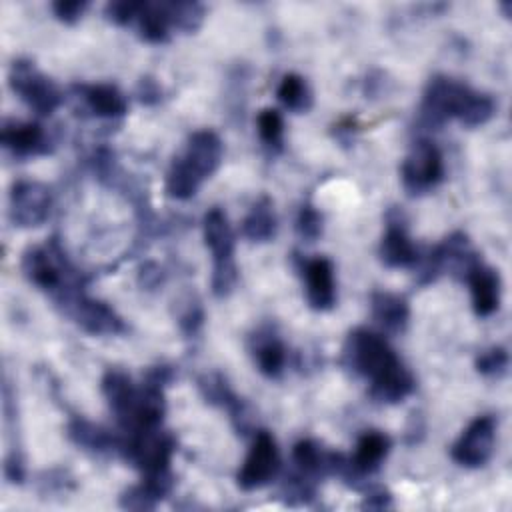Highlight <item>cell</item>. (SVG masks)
<instances>
[{"label":"cell","mask_w":512,"mask_h":512,"mask_svg":"<svg viewBox=\"0 0 512 512\" xmlns=\"http://www.w3.org/2000/svg\"><path fill=\"white\" fill-rule=\"evenodd\" d=\"M342 362L356 376L370 380V396L380 404H396L414 390V376L384 340L368 330H352L342 346Z\"/></svg>","instance_id":"6da1fadb"},{"label":"cell","mask_w":512,"mask_h":512,"mask_svg":"<svg viewBox=\"0 0 512 512\" xmlns=\"http://www.w3.org/2000/svg\"><path fill=\"white\" fill-rule=\"evenodd\" d=\"M494 108V100L488 94L438 74L432 76L424 88L418 118L426 128H440L452 118L468 128H476L494 116Z\"/></svg>","instance_id":"7a4b0ae2"},{"label":"cell","mask_w":512,"mask_h":512,"mask_svg":"<svg viewBox=\"0 0 512 512\" xmlns=\"http://www.w3.org/2000/svg\"><path fill=\"white\" fill-rule=\"evenodd\" d=\"M222 156L224 144L214 130L192 132L184 150L170 162L164 182L166 194L174 200L192 198L202 182L218 170Z\"/></svg>","instance_id":"3957f363"},{"label":"cell","mask_w":512,"mask_h":512,"mask_svg":"<svg viewBox=\"0 0 512 512\" xmlns=\"http://www.w3.org/2000/svg\"><path fill=\"white\" fill-rule=\"evenodd\" d=\"M204 244L212 254V294L226 298L238 282V266L234 260V230L222 208H210L202 222Z\"/></svg>","instance_id":"277c9868"},{"label":"cell","mask_w":512,"mask_h":512,"mask_svg":"<svg viewBox=\"0 0 512 512\" xmlns=\"http://www.w3.org/2000/svg\"><path fill=\"white\" fill-rule=\"evenodd\" d=\"M20 268L24 278L34 284L36 288L50 292L56 296L58 304L68 302L74 294L82 292L72 280L70 266L58 246L56 240H52L46 246H30L24 250Z\"/></svg>","instance_id":"5b68a950"},{"label":"cell","mask_w":512,"mask_h":512,"mask_svg":"<svg viewBox=\"0 0 512 512\" xmlns=\"http://www.w3.org/2000/svg\"><path fill=\"white\" fill-rule=\"evenodd\" d=\"M174 448L172 434L160 426L126 432V438L120 440L122 456L142 472V478L174 476L170 470Z\"/></svg>","instance_id":"8992f818"},{"label":"cell","mask_w":512,"mask_h":512,"mask_svg":"<svg viewBox=\"0 0 512 512\" xmlns=\"http://www.w3.org/2000/svg\"><path fill=\"white\" fill-rule=\"evenodd\" d=\"M8 84L14 94H18V98L40 116H50L62 104L60 88L30 60L20 58L12 62Z\"/></svg>","instance_id":"52a82bcc"},{"label":"cell","mask_w":512,"mask_h":512,"mask_svg":"<svg viewBox=\"0 0 512 512\" xmlns=\"http://www.w3.org/2000/svg\"><path fill=\"white\" fill-rule=\"evenodd\" d=\"M400 176L410 196H420L436 188L444 178V160L438 146L426 138L416 140L402 162Z\"/></svg>","instance_id":"ba28073f"},{"label":"cell","mask_w":512,"mask_h":512,"mask_svg":"<svg viewBox=\"0 0 512 512\" xmlns=\"http://www.w3.org/2000/svg\"><path fill=\"white\" fill-rule=\"evenodd\" d=\"M278 468H280V452L274 436L268 430H258L236 474V484L244 492L258 490L278 474Z\"/></svg>","instance_id":"9c48e42d"},{"label":"cell","mask_w":512,"mask_h":512,"mask_svg":"<svg viewBox=\"0 0 512 512\" xmlns=\"http://www.w3.org/2000/svg\"><path fill=\"white\" fill-rule=\"evenodd\" d=\"M52 194L46 184L36 180H20L12 184L8 196V216L18 228H36L50 216Z\"/></svg>","instance_id":"30bf717a"},{"label":"cell","mask_w":512,"mask_h":512,"mask_svg":"<svg viewBox=\"0 0 512 512\" xmlns=\"http://www.w3.org/2000/svg\"><path fill=\"white\" fill-rule=\"evenodd\" d=\"M496 442V420L490 414L474 418L460 438L452 444L450 456L456 464L464 468L484 466L494 452Z\"/></svg>","instance_id":"8fae6325"},{"label":"cell","mask_w":512,"mask_h":512,"mask_svg":"<svg viewBox=\"0 0 512 512\" xmlns=\"http://www.w3.org/2000/svg\"><path fill=\"white\" fill-rule=\"evenodd\" d=\"M64 306V312L92 336H114L126 330L122 318L106 302L78 292Z\"/></svg>","instance_id":"7c38bea8"},{"label":"cell","mask_w":512,"mask_h":512,"mask_svg":"<svg viewBox=\"0 0 512 512\" xmlns=\"http://www.w3.org/2000/svg\"><path fill=\"white\" fill-rule=\"evenodd\" d=\"M380 262L388 268H412L420 262V252L406 232V224L400 216H388L386 232L378 246Z\"/></svg>","instance_id":"4fadbf2b"},{"label":"cell","mask_w":512,"mask_h":512,"mask_svg":"<svg viewBox=\"0 0 512 512\" xmlns=\"http://www.w3.org/2000/svg\"><path fill=\"white\" fill-rule=\"evenodd\" d=\"M302 276L306 280V300L312 310L326 312L336 304V284L334 266L328 258H312L302 266Z\"/></svg>","instance_id":"5bb4252c"},{"label":"cell","mask_w":512,"mask_h":512,"mask_svg":"<svg viewBox=\"0 0 512 512\" xmlns=\"http://www.w3.org/2000/svg\"><path fill=\"white\" fill-rule=\"evenodd\" d=\"M0 142L6 150H10L18 158L42 156L50 152L48 136L38 122H20V120L4 122L0 132Z\"/></svg>","instance_id":"9a60e30c"},{"label":"cell","mask_w":512,"mask_h":512,"mask_svg":"<svg viewBox=\"0 0 512 512\" xmlns=\"http://www.w3.org/2000/svg\"><path fill=\"white\" fill-rule=\"evenodd\" d=\"M466 282L470 286L474 314L478 318L492 316L500 306V276H498V272L480 260L466 274Z\"/></svg>","instance_id":"2e32d148"},{"label":"cell","mask_w":512,"mask_h":512,"mask_svg":"<svg viewBox=\"0 0 512 512\" xmlns=\"http://www.w3.org/2000/svg\"><path fill=\"white\" fill-rule=\"evenodd\" d=\"M388 452H390V438L384 432H378V430L364 432L356 442V450L352 458H348V470L344 478L356 480L360 476L374 474L382 466Z\"/></svg>","instance_id":"e0dca14e"},{"label":"cell","mask_w":512,"mask_h":512,"mask_svg":"<svg viewBox=\"0 0 512 512\" xmlns=\"http://www.w3.org/2000/svg\"><path fill=\"white\" fill-rule=\"evenodd\" d=\"M102 394L110 410L114 412L120 428H126L138 400V386H134L132 378L126 372L110 368L102 376Z\"/></svg>","instance_id":"ac0fdd59"},{"label":"cell","mask_w":512,"mask_h":512,"mask_svg":"<svg viewBox=\"0 0 512 512\" xmlns=\"http://www.w3.org/2000/svg\"><path fill=\"white\" fill-rule=\"evenodd\" d=\"M370 312L374 322L388 334H400L410 320V306L404 296L376 290L370 296Z\"/></svg>","instance_id":"d6986e66"},{"label":"cell","mask_w":512,"mask_h":512,"mask_svg":"<svg viewBox=\"0 0 512 512\" xmlns=\"http://www.w3.org/2000/svg\"><path fill=\"white\" fill-rule=\"evenodd\" d=\"M76 90L88 110L98 118H120L128 110L126 96L114 84H82Z\"/></svg>","instance_id":"ffe728a7"},{"label":"cell","mask_w":512,"mask_h":512,"mask_svg":"<svg viewBox=\"0 0 512 512\" xmlns=\"http://www.w3.org/2000/svg\"><path fill=\"white\" fill-rule=\"evenodd\" d=\"M278 220L274 214L272 200L268 196H260L240 224V234L250 242H268L276 236Z\"/></svg>","instance_id":"44dd1931"},{"label":"cell","mask_w":512,"mask_h":512,"mask_svg":"<svg viewBox=\"0 0 512 512\" xmlns=\"http://www.w3.org/2000/svg\"><path fill=\"white\" fill-rule=\"evenodd\" d=\"M138 34L150 44H164L170 40L172 20L168 12V2H142L136 16Z\"/></svg>","instance_id":"7402d4cb"},{"label":"cell","mask_w":512,"mask_h":512,"mask_svg":"<svg viewBox=\"0 0 512 512\" xmlns=\"http://www.w3.org/2000/svg\"><path fill=\"white\" fill-rule=\"evenodd\" d=\"M68 438L90 452H110V450H120V438L110 434L106 428L86 420V418H72L68 424Z\"/></svg>","instance_id":"603a6c76"},{"label":"cell","mask_w":512,"mask_h":512,"mask_svg":"<svg viewBox=\"0 0 512 512\" xmlns=\"http://www.w3.org/2000/svg\"><path fill=\"white\" fill-rule=\"evenodd\" d=\"M252 354L258 370L266 378H278L286 366V348L272 332H258L252 338Z\"/></svg>","instance_id":"cb8c5ba5"},{"label":"cell","mask_w":512,"mask_h":512,"mask_svg":"<svg viewBox=\"0 0 512 512\" xmlns=\"http://www.w3.org/2000/svg\"><path fill=\"white\" fill-rule=\"evenodd\" d=\"M276 96L282 102V106L292 112H306L312 106V92L306 80L294 72L282 76Z\"/></svg>","instance_id":"d4e9b609"},{"label":"cell","mask_w":512,"mask_h":512,"mask_svg":"<svg viewBox=\"0 0 512 512\" xmlns=\"http://www.w3.org/2000/svg\"><path fill=\"white\" fill-rule=\"evenodd\" d=\"M256 126H258V136L266 148H270V150L282 148L284 120L276 108H264L256 118Z\"/></svg>","instance_id":"484cf974"},{"label":"cell","mask_w":512,"mask_h":512,"mask_svg":"<svg viewBox=\"0 0 512 512\" xmlns=\"http://www.w3.org/2000/svg\"><path fill=\"white\" fill-rule=\"evenodd\" d=\"M168 12L172 28L182 32L198 30L204 18V8L196 2H168Z\"/></svg>","instance_id":"4316f807"},{"label":"cell","mask_w":512,"mask_h":512,"mask_svg":"<svg viewBox=\"0 0 512 512\" xmlns=\"http://www.w3.org/2000/svg\"><path fill=\"white\" fill-rule=\"evenodd\" d=\"M476 370L482 374V376H488V378H498L506 372L508 368V352L506 348L502 346H492L484 352L478 354L476 362H474Z\"/></svg>","instance_id":"83f0119b"},{"label":"cell","mask_w":512,"mask_h":512,"mask_svg":"<svg viewBox=\"0 0 512 512\" xmlns=\"http://www.w3.org/2000/svg\"><path fill=\"white\" fill-rule=\"evenodd\" d=\"M322 214L310 206V204H304L298 212V218H296V230L300 234V238L308 240V242H314L322 236Z\"/></svg>","instance_id":"f1b7e54d"},{"label":"cell","mask_w":512,"mask_h":512,"mask_svg":"<svg viewBox=\"0 0 512 512\" xmlns=\"http://www.w3.org/2000/svg\"><path fill=\"white\" fill-rule=\"evenodd\" d=\"M142 8V2H132V0H116V2H108L104 8V14L110 22L124 26L130 24L132 20H136L138 12Z\"/></svg>","instance_id":"f546056e"},{"label":"cell","mask_w":512,"mask_h":512,"mask_svg":"<svg viewBox=\"0 0 512 512\" xmlns=\"http://www.w3.org/2000/svg\"><path fill=\"white\" fill-rule=\"evenodd\" d=\"M204 322V312L200 308L198 302L188 300L186 306L182 308V312L178 314V326L186 336H196L198 330L202 328Z\"/></svg>","instance_id":"4dcf8cb0"},{"label":"cell","mask_w":512,"mask_h":512,"mask_svg":"<svg viewBox=\"0 0 512 512\" xmlns=\"http://www.w3.org/2000/svg\"><path fill=\"white\" fill-rule=\"evenodd\" d=\"M88 2L86 0H56L52 2V12L56 14L58 20L66 22V24H74L82 18V14L86 12Z\"/></svg>","instance_id":"1f68e13d"},{"label":"cell","mask_w":512,"mask_h":512,"mask_svg":"<svg viewBox=\"0 0 512 512\" xmlns=\"http://www.w3.org/2000/svg\"><path fill=\"white\" fill-rule=\"evenodd\" d=\"M2 470H4V478H6L10 484H22V482H24V478H26V466H24V460H22V456L18 454V450H8V452H6Z\"/></svg>","instance_id":"d6a6232c"},{"label":"cell","mask_w":512,"mask_h":512,"mask_svg":"<svg viewBox=\"0 0 512 512\" xmlns=\"http://www.w3.org/2000/svg\"><path fill=\"white\" fill-rule=\"evenodd\" d=\"M164 274H162V268L154 262H144L138 270V284L146 290H152L156 288L160 282H162Z\"/></svg>","instance_id":"836d02e7"},{"label":"cell","mask_w":512,"mask_h":512,"mask_svg":"<svg viewBox=\"0 0 512 512\" xmlns=\"http://www.w3.org/2000/svg\"><path fill=\"white\" fill-rule=\"evenodd\" d=\"M138 98H140L142 104H156V102H160L162 90H160L158 82L154 78H150V76L140 78V82H138Z\"/></svg>","instance_id":"e575fe53"},{"label":"cell","mask_w":512,"mask_h":512,"mask_svg":"<svg viewBox=\"0 0 512 512\" xmlns=\"http://www.w3.org/2000/svg\"><path fill=\"white\" fill-rule=\"evenodd\" d=\"M360 506L368 508V510H384V508L392 506V496L384 488H374L372 492H368L364 496V502Z\"/></svg>","instance_id":"d590c367"}]
</instances>
